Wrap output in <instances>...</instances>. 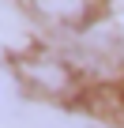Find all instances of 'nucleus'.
I'll return each mask as SVG.
<instances>
[{
  "label": "nucleus",
  "instance_id": "1",
  "mask_svg": "<svg viewBox=\"0 0 124 128\" xmlns=\"http://www.w3.org/2000/svg\"><path fill=\"white\" fill-rule=\"evenodd\" d=\"M34 12L60 26H79L94 15V0H34Z\"/></svg>",
  "mask_w": 124,
  "mask_h": 128
}]
</instances>
